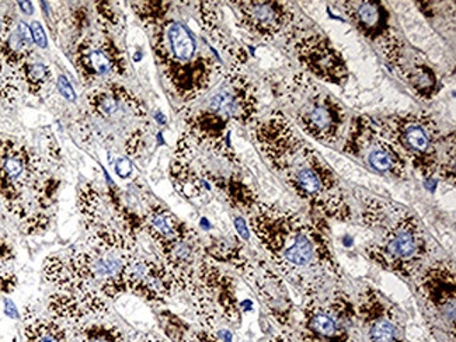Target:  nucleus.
I'll use <instances>...</instances> for the list:
<instances>
[{
    "instance_id": "nucleus-1",
    "label": "nucleus",
    "mask_w": 456,
    "mask_h": 342,
    "mask_svg": "<svg viewBox=\"0 0 456 342\" xmlns=\"http://www.w3.org/2000/svg\"><path fill=\"white\" fill-rule=\"evenodd\" d=\"M248 226L273 267L306 299L341 280L323 229L297 212L260 201L248 215Z\"/></svg>"
},
{
    "instance_id": "nucleus-2",
    "label": "nucleus",
    "mask_w": 456,
    "mask_h": 342,
    "mask_svg": "<svg viewBox=\"0 0 456 342\" xmlns=\"http://www.w3.org/2000/svg\"><path fill=\"white\" fill-rule=\"evenodd\" d=\"M268 165L297 197L330 221H353V209L333 168L295 131L282 110L251 126Z\"/></svg>"
},
{
    "instance_id": "nucleus-3",
    "label": "nucleus",
    "mask_w": 456,
    "mask_h": 342,
    "mask_svg": "<svg viewBox=\"0 0 456 342\" xmlns=\"http://www.w3.org/2000/svg\"><path fill=\"white\" fill-rule=\"evenodd\" d=\"M136 248L117 227L93 232L85 248L46 256L41 273L53 289L79 297L94 319H102L109 316L110 303L126 293L124 273Z\"/></svg>"
},
{
    "instance_id": "nucleus-4",
    "label": "nucleus",
    "mask_w": 456,
    "mask_h": 342,
    "mask_svg": "<svg viewBox=\"0 0 456 342\" xmlns=\"http://www.w3.org/2000/svg\"><path fill=\"white\" fill-rule=\"evenodd\" d=\"M257 87L241 69L231 68L200 99L183 111L185 134L200 148L231 163H239L232 148V126H253L258 121Z\"/></svg>"
},
{
    "instance_id": "nucleus-5",
    "label": "nucleus",
    "mask_w": 456,
    "mask_h": 342,
    "mask_svg": "<svg viewBox=\"0 0 456 342\" xmlns=\"http://www.w3.org/2000/svg\"><path fill=\"white\" fill-rule=\"evenodd\" d=\"M60 182L34 149L0 139V201L27 236L45 233L53 221Z\"/></svg>"
},
{
    "instance_id": "nucleus-6",
    "label": "nucleus",
    "mask_w": 456,
    "mask_h": 342,
    "mask_svg": "<svg viewBox=\"0 0 456 342\" xmlns=\"http://www.w3.org/2000/svg\"><path fill=\"white\" fill-rule=\"evenodd\" d=\"M156 61L177 99L195 102L218 82L225 70L216 51L197 40L189 27L170 17L148 27Z\"/></svg>"
},
{
    "instance_id": "nucleus-7",
    "label": "nucleus",
    "mask_w": 456,
    "mask_h": 342,
    "mask_svg": "<svg viewBox=\"0 0 456 342\" xmlns=\"http://www.w3.org/2000/svg\"><path fill=\"white\" fill-rule=\"evenodd\" d=\"M361 222L370 231H379L377 243L365 248L368 258L399 277L416 278L428 256L426 232L416 215L406 208L380 200H367Z\"/></svg>"
},
{
    "instance_id": "nucleus-8",
    "label": "nucleus",
    "mask_w": 456,
    "mask_h": 342,
    "mask_svg": "<svg viewBox=\"0 0 456 342\" xmlns=\"http://www.w3.org/2000/svg\"><path fill=\"white\" fill-rule=\"evenodd\" d=\"M375 124L426 182L440 177L455 184V136L444 135L431 114L403 112Z\"/></svg>"
},
{
    "instance_id": "nucleus-9",
    "label": "nucleus",
    "mask_w": 456,
    "mask_h": 342,
    "mask_svg": "<svg viewBox=\"0 0 456 342\" xmlns=\"http://www.w3.org/2000/svg\"><path fill=\"white\" fill-rule=\"evenodd\" d=\"M284 97L289 110L285 116L306 135L329 145L346 135L347 114L343 104L312 76L295 73L285 85Z\"/></svg>"
},
{
    "instance_id": "nucleus-10",
    "label": "nucleus",
    "mask_w": 456,
    "mask_h": 342,
    "mask_svg": "<svg viewBox=\"0 0 456 342\" xmlns=\"http://www.w3.org/2000/svg\"><path fill=\"white\" fill-rule=\"evenodd\" d=\"M189 295L201 329L218 334L221 326H240L241 303L238 299V283L208 256H204L200 264Z\"/></svg>"
},
{
    "instance_id": "nucleus-11",
    "label": "nucleus",
    "mask_w": 456,
    "mask_h": 342,
    "mask_svg": "<svg viewBox=\"0 0 456 342\" xmlns=\"http://www.w3.org/2000/svg\"><path fill=\"white\" fill-rule=\"evenodd\" d=\"M86 104L92 124L97 122V128L92 132H97L100 142L113 145L119 138L124 146L135 132L148 129L131 126L134 122L148 124V111L143 102L119 83H107L90 90Z\"/></svg>"
},
{
    "instance_id": "nucleus-12",
    "label": "nucleus",
    "mask_w": 456,
    "mask_h": 342,
    "mask_svg": "<svg viewBox=\"0 0 456 342\" xmlns=\"http://www.w3.org/2000/svg\"><path fill=\"white\" fill-rule=\"evenodd\" d=\"M297 334L306 342H361L355 300L341 289L308 297Z\"/></svg>"
},
{
    "instance_id": "nucleus-13",
    "label": "nucleus",
    "mask_w": 456,
    "mask_h": 342,
    "mask_svg": "<svg viewBox=\"0 0 456 342\" xmlns=\"http://www.w3.org/2000/svg\"><path fill=\"white\" fill-rule=\"evenodd\" d=\"M455 267L446 260L426 264L416 275V289L430 317L431 326L455 342Z\"/></svg>"
},
{
    "instance_id": "nucleus-14",
    "label": "nucleus",
    "mask_w": 456,
    "mask_h": 342,
    "mask_svg": "<svg viewBox=\"0 0 456 342\" xmlns=\"http://www.w3.org/2000/svg\"><path fill=\"white\" fill-rule=\"evenodd\" d=\"M343 151L379 175L394 178L407 177V161L385 138L375 119L364 116L351 119Z\"/></svg>"
},
{
    "instance_id": "nucleus-15",
    "label": "nucleus",
    "mask_w": 456,
    "mask_h": 342,
    "mask_svg": "<svg viewBox=\"0 0 456 342\" xmlns=\"http://www.w3.org/2000/svg\"><path fill=\"white\" fill-rule=\"evenodd\" d=\"M288 41L306 75L329 85L344 86L350 77V69L338 48L328 37L316 30H305L301 26Z\"/></svg>"
},
{
    "instance_id": "nucleus-16",
    "label": "nucleus",
    "mask_w": 456,
    "mask_h": 342,
    "mask_svg": "<svg viewBox=\"0 0 456 342\" xmlns=\"http://www.w3.org/2000/svg\"><path fill=\"white\" fill-rule=\"evenodd\" d=\"M355 307L361 342H406V320L385 293L367 285Z\"/></svg>"
},
{
    "instance_id": "nucleus-17",
    "label": "nucleus",
    "mask_w": 456,
    "mask_h": 342,
    "mask_svg": "<svg viewBox=\"0 0 456 342\" xmlns=\"http://www.w3.org/2000/svg\"><path fill=\"white\" fill-rule=\"evenodd\" d=\"M73 63L86 86L99 87L126 75V60L109 31L89 36L77 43Z\"/></svg>"
},
{
    "instance_id": "nucleus-18",
    "label": "nucleus",
    "mask_w": 456,
    "mask_h": 342,
    "mask_svg": "<svg viewBox=\"0 0 456 342\" xmlns=\"http://www.w3.org/2000/svg\"><path fill=\"white\" fill-rule=\"evenodd\" d=\"M343 11L351 24L377 45L385 60L396 69L406 56V46L397 36L384 4L375 0L344 2Z\"/></svg>"
},
{
    "instance_id": "nucleus-19",
    "label": "nucleus",
    "mask_w": 456,
    "mask_h": 342,
    "mask_svg": "<svg viewBox=\"0 0 456 342\" xmlns=\"http://www.w3.org/2000/svg\"><path fill=\"white\" fill-rule=\"evenodd\" d=\"M159 258L175 280L177 292L189 293L200 264L204 260V240L194 227L187 226L177 236L156 240Z\"/></svg>"
},
{
    "instance_id": "nucleus-20",
    "label": "nucleus",
    "mask_w": 456,
    "mask_h": 342,
    "mask_svg": "<svg viewBox=\"0 0 456 342\" xmlns=\"http://www.w3.org/2000/svg\"><path fill=\"white\" fill-rule=\"evenodd\" d=\"M124 281L126 293H133L151 305H166L179 293L160 258H149L139 253L138 248L129 256Z\"/></svg>"
},
{
    "instance_id": "nucleus-21",
    "label": "nucleus",
    "mask_w": 456,
    "mask_h": 342,
    "mask_svg": "<svg viewBox=\"0 0 456 342\" xmlns=\"http://www.w3.org/2000/svg\"><path fill=\"white\" fill-rule=\"evenodd\" d=\"M239 24L265 41L289 38L299 27L295 9L281 2H233Z\"/></svg>"
},
{
    "instance_id": "nucleus-22",
    "label": "nucleus",
    "mask_w": 456,
    "mask_h": 342,
    "mask_svg": "<svg viewBox=\"0 0 456 342\" xmlns=\"http://www.w3.org/2000/svg\"><path fill=\"white\" fill-rule=\"evenodd\" d=\"M121 207L123 202L116 192H103L92 183H85L77 191V209L87 233L111 227L119 229L118 212Z\"/></svg>"
},
{
    "instance_id": "nucleus-23",
    "label": "nucleus",
    "mask_w": 456,
    "mask_h": 342,
    "mask_svg": "<svg viewBox=\"0 0 456 342\" xmlns=\"http://www.w3.org/2000/svg\"><path fill=\"white\" fill-rule=\"evenodd\" d=\"M253 281L268 314L284 329L291 327L294 302L289 297L284 278L277 273L272 264L263 260L256 265Z\"/></svg>"
},
{
    "instance_id": "nucleus-24",
    "label": "nucleus",
    "mask_w": 456,
    "mask_h": 342,
    "mask_svg": "<svg viewBox=\"0 0 456 342\" xmlns=\"http://www.w3.org/2000/svg\"><path fill=\"white\" fill-rule=\"evenodd\" d=\"M194 159L192 142L187 134L180 136L175 146V158L170 163L169 175L173 187L185 200H197L202 197L209 183L202 177L200 171L195 170L191 165Z\"/></svg>"
},
{
    "instance_id": "nucleus-25",
    "label": "nucleus",
    "mask_w": 456,
    "mask_h": 342,
    "mask_svg": "<svg viewBox=\"0 0 456 342\" xmlns=\"http://www.w3.org/2000/svg\"><path fill=\"white\" fill-rule=\"evenodd\" d=\"M204 254L209 260L218 264H228L245 277L253 280L256 265L251 264L243 250V244L236 236L211 237L204 241Z\"/></svg>"
},
{
    "instance_id": "nucleus-26",
    "label": "nucleus",
    "mask_w": 456,
    "mask_h": 342,
    "mask_svg": "<svg viewBox=\"0 0 456 342\" xmlns=\"http://www.w3.org/2000/svg\"><path fill=\"white\" fill-rule=\"evenodd\" d=\"M23 332L26 342H73L68 327L51 316H43L31 306L24 307Z\"/></svg>"
},
{
    "instance_id": "nucleus-27",
    "label": "nucleus",
    "mask_w": 456,
    "mask_h": 342,
    "mask_svg": "<svg viewBox=\"0 0 456 342\" xmlns=\"http://www.w3.org/2000/svg\"><path fill=\"white\" fill-rule=\"evenodd\" d=\"M202 177L207 182L216 185L222 194L225 195L226 201L229 202L233 209L241 212V214L250 215L255 211L258 202L262 201L255 190H251L246 183L241 182L235 177H224V175H216L209 170L201 171Z\"/></svg>"
},
{
    "instance_id": "nucleus-28",
    "label": "nucleus",
    "mask_w": 456,
    "mask_h": 342,
    "mask_svg": "<svg viewBox=\"0 0 456 342\" xmlns=\"http://www.w3.org/2000/svg\"><path fill=\"white\" fill-rule=\"evenodd\" d=\"M46 310H48V316L62 322L69 331L83 322L94 319L89 307L79 297H73L69 293L58 292V290H53L48 297Z\"/></svg>"
},
{
    "instance_id": "nucleus-29",
    "label": "nucleus",
    "mask_w": 456,
    "mask_h": 342,
    "mask_svg": "<svg viewBox=\"0 0 456 342\" xmlns=\"http://www.w3.org/2000/svg\"><path fill=\"white\" fill-rule=\"evenodd\" d=\"M143 232L152 239V241L165 240L177 236L187 226L180 221L169 208L162 204H151L146 207L142 215Z\"/></svg>"
},
{
    "instance_id": "nucleus-30",
    "label": "nucleus",
    "mask_w": 456,
    "mask_h": 342,
    "mask_svg": "<svg viewBox=\"0 0 456 342\" xmlns=\"http://www.w3.org/2000/svg\"><path fill=\"white\" fill-rule=\"evenodd\" d=\"M396 70L403 76L404 82L409 83L421 99H433L438 92V77L428 63L417 60L409 62L404 56Z\"/></svg>"
},
{
    "instance_id": "nucleus-31",
    "label": "nucleus",
    "mask_w": 456,
    "mask_h": 342,
    "mask_svg": "<svg viewBox=\"0 0 456 342\" xmlns=\"http://www.w3.org/2000/svg\"><path fill=\"white\" fill-rule=\"evenodd\" d=\"M73 341L77 342H126L128 336L118 324L102 319H92L70 330Z\"/></svg>"
},
{
    "instance_id": "nucleus-32",
    "label": "nucleus",
    "mask_w": 456,
    "mask_h": 342,
    "mask_svg": "<svg viewBox=\"0 0 456 342\" xmlns=\"http://www.w3.org/2000/svg\"><path fill=\"white\" fill-rule=\"evenodd\" d=\"M16 73L20 83L26 85L27 92L34 97L40 96L45 86L53 79L50 66L40 61H27L20 68H17Z\"/></svg>"
},
{
    "instance_id": "nucleus-33",
    "label": "nucleus",
    "mask_w": 456,
    "mask_h": 342,
    "mask_svg": "<svg viewBox=\"0 0 456 342\" xmlns=\"http://www.w3.org/2000/svg\"><path fill=\"white\" fill-rule=\"evenodd\" d=\"M158 319L165 338L169 342H184L192 330L189 322L170 310H160Z\"/></svg>"
},
{
    "instance_id": "nucleus-34",
    "label": "nucleus",
    "mask_w": 456,
    "mask_h": 342,
    "mask_svg": "<svg viewBox=\"0 0 456 342\" xmlns=\"http://www.w3.org/2000/svg\"><path fill=\"white\" fill-rule=\"evenodd\" d=\"M133 9L139 20L142 21L145 27H151L167 16L170 9H172V4H167V2H138V4H133Z\"/></svg>"
},
{
    "instance_id": "nucleus-35",
    "label": "nucleus",
    "mask_w": 456,
    "mask_h": 342,
    "mask_svg": "<svg viewBox=\"0 0 456 342\" xmlns=\"http://www.w3.org/2000/svg\"><path fill=\"white\" fill-rule=\"evenodd\" d=\"M20 85L16 70H0V110L16 102Z\"/></svg>"
},
{
    "instance_id": "nucleus-36",
    "label": "nucleus",
    "mask_w": 456,
    "mask_h": 342,
    "mask_svg": "<svg viewBox=\"0 0 456 342\" xmlns=\"http://www.w3.org/2000/svg\"><path fill=\"white\" fill-rule=\"evenodd\" d=\"M97 17H99V24L102 30H113L119 24V16L114 11L113 6L109 2H97L96 4Z\"/></svg>"
},
{
    "instance_id": "nucleus-37",
    "label": "nucleus",
    "mask_w": 456,
    "mask_h": 342,
    "mask_svg": "<svg viewBox=\"0 0 456 342\" xmlns=\"http://www.w3.org/2000/svg\"><path fill=\"white\" fill-rule=\"evenodd\" d=\"M16 24V16L13 12L9 11L6 4L0 2V44L4 43V38L11 34Z\"/></svg>"
},
{
    "instance_id": "nucleus-38",
    "label": "nucleus",
    "mask_w": 456,
    "mask_h": 342,
    "mask_svg": "<svg viewBox=\"0 0 456 342\" xmlns=\"http://www.w3.org/2000/svg\"><path fill=\"white\" fill-rule=\"evenodd\" d=\"M184 342H225L216 332L211 331V330L192 329L190 331L189 337L185 338Z\"/></svg>"
},
{
    "instance_id": "nucleus-39",
    "label": "nucleus",
    "mask_w": 456,
    "mask_h": 342,
    "mask_svg": "<svg viewBox=\"0 0 456 342\" xmlns=\"http://www.w3.org/2000/svg\"><path fill=\"white\" fill-rule=\"evenodd\" d=\"M19 285L16 273L7 270V268H0V292L11 295L16 290Z\"/></svg>"
},
{
    "instance_id": "nucleus-40",
    "label": "nucleus",
    "mask_w": 456,
    "mask_h": 342,
    "mask_svg": "<svg viewBox=\"0 0 456 342\" xmlns=\"http://www.w3.org/2000/svg\"><path fill=\"white\" fill-rule=\"evenodd\" d=\"M16 260V253L9 241L0 239V268L9 267V264Z\"/></svg>"
},
{
    "instance_id": "nucleus-41",
    "label": "nucleus",
    "mask_w": 456,
    "mask_h": 342,
    "mask_svg": "<svg viewBox=\"0 0 456 342\" xmlns=\"http://www.w3.org/2000/svg\"><path fill=\"white\" fill-rule=\"evenodd\" d=\"M126 342H169L165 337L158 336L155 332H134L128 336Z\"/></svg>"
},
{
    "instance_id": "nucleus-42",
    "label": "nucleus",
    "mask_w": 456,
    "mask_h": 342,
    "mask_svg": "<svg viewBox=\"0 0 456 342\" xmlns=\"http://www.w3.org/2000/svg\"><path fill=\"white\" fill-rule=\"evenodd\" d=\"M31 37H33L34 44L40 48H46V36L43 26L38 21H33L30 26Z\"/></svg>"
},
{
    "instance_id": "nucleus-43",
    "label": "nucleus",
    "mask_w": 456,
    "mask_h": 342,
    "mask_svg": "<svg viewBox=\"0 0 456 342\" xmlns=\"http://www.w3.org/2000/svg\"><path fill=\"white\" fill-rule=\"evenodd\" d=\"M58 89H60L61 94H62L65 99L69 100V102H75V100H77V94L73 92L72 86L68 82L65 76H60V79H58Z\"/></svg>"
},
{
    "instance_id": "nucleus-44",
    "label": "nucleus",
    "mask_w": 456,
    "mask_h": 342,
    "mask_svg": "<svg viewBox=\"0 0 456 342\" xmlns=\"http://www.w3.org/2000/svg\"><path fill=\"white\" fill-rule=\"evenodd\" d=\"M268 342H306L297 336V332L284 331L273 337Z\"/></svg>"
},
{
    "instance_id": "nucleus-45",
    "label": "nucleus",
    "mask_w": 456,
    "mask_h": 342,
    "mask_svg": "<svg viewBox=\"0 0 456 342\" xmlns=\"http://www.w3.org/2000/svg\"><path fill=\"white\" fill-rule=\"evenodd\" d=\"M117 175H121V177H126V175H131V171H133V166L129 163L128 159L121 158L117 161Z\"/></svg>"
},
{
    "instance_id": "nucleus-46",
    "label": "nucleus",
    "mask_w": 456,
    "mask_h": 342,
    "mask_svg": "<svg viewBox=\"0 0 456 342\" xmlns=\"http://www.w3.org/2000/svg\"><path fill=\"white\" fill-rule=\"evenodd\" d=\"M235 226L236 229H238L239 231V234H240L241 237H245V239H248V224H245V221H243L241 217H238V219H236Z\"/></svg>"
},
{
    "instance_id": "nucleus-47",
    "label": "nucleus",
    "mask_w": 456,
    "mask_h": 342,
    "mask_svg": "<svg viewBox=\"0 0 456 342\" xmlns=\"http://www.w3.org/2000/svg\"><path fill=\"white\" fill-rule=\"evenodd\" d=\"M19 6H20V9H23L24 12H26L27 14L33 13V4H30V2H20V4H17Z\"/></svg>"
}]
</instances>
